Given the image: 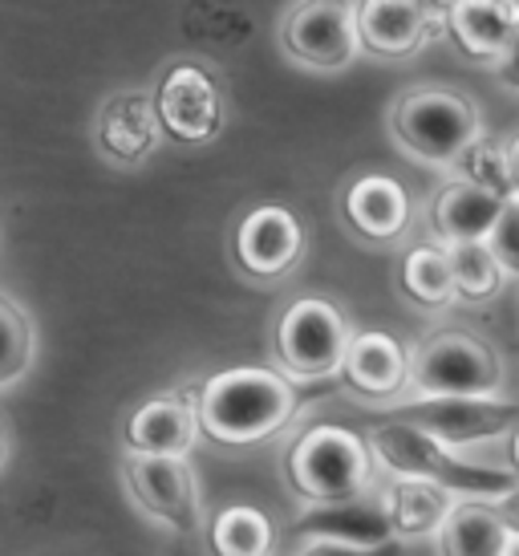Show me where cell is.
<instances>
[{"mask_svg": "<svg viewBox=\"0 0 519 556\" xmlns=\"http://www.w3.org/2000/svg\"><path fill=\"white\" fill-rule=\"evenodd\" d=\"M296 387L273 366H231L199 387V427L219 447H252L296 418Z\"/></svg>", "mask_w": 519, "mask_h": 556, "instance_id": "obj_1", "label": "cell"}, {"mask_svg": "<svg viewBox=\"0 0 519 556\" xmlns=\"http://www.w3.org/2000/svg\"><path fill=\"white\" fill-rule=\"evenodd\" d=\"M394 142L427 167H458V159L483 139L479 110L467 93L446 86H414L394 102Z\"/></svg>", "mask_w": 519, "mask_h": 556, "instance_id": "obj_2", "label": "cell"}, {"mask_svg": "<svg viewBox=\"0 0 519 556\" xmlns=\"http://www.w3.org/2000/svg\"><path fill=\"white\" fill-rule=\"evenodd\" d=\"M292 492L321 504V500H345V495L369 492L374 483V447L366 434L350 431L341 422H317L292 443L284 459Z\"/></svg>", "mask_w": 519, "mask_h": 556, "instance_id": "obj_3", "label": "cell"}, {"mask_svg": "<svg viewBox=\"0 0 519 556\" xmlns=\"http://www.w3.org/2000/svg\"><path fill=\"white\" fill-rule=\"evenodd\" d=\"M504 387V362L488 341L443 329L410 345V399H488Z\"/></svg>", "mask_w": 519, "mask_h": 556, "instance_id": "obj_4", "label": "cell"}, {"mask_svg": "<svg viewBox=\"0 0 519 556\" xmlns=\"http://www.w3.org/2000/svg\"><path fill=\"white\" fill-rule=\"evenodd\" d=\"M353 341L350 317L329 296H296L276 321V362L292 382L341 374Z\"/></svg>", "mask_w": 519, "mask_h": 556, "instance_id": "obj_5", "label": "cell"}, {"mask_svg": "<svg viewBox=\"0 0 519 556\" xmlns=\"http://www.w3.org/2000/svg\"><path fill=\"white\" fill-rule=\"evenodd\" d=\"M276 37L284 58L313 74H341L366 53L353 0H292Z\"/></svg>", "mask_w": 519, "mask_h": 556, "instance_id": "obj_6", "label": "cell"}, {"mask_svg": "<svg viewBox=\"0 0 519 556\" xmlns=\"http://www.w3.org/2000/svg\"><path fill=\"white\" fill-rule=\"evenodd\" d=\"M126 488L138 500V508L151 511L159 525L175 532L199 528V479L187 464V455H142L126 451Z\"/></svg>", "mask_w": 519, "mask_h": 556, "instance_id": "obj_7", "label": "cell"}, {"mask_svg": "<svg viewBox=\"0 0 519 556\" xmlns=\"http://www.w3.org/2000/svg\"><path fill=\"white\" fill-rule=\"evenodd\" d=\"M154 106H159V123L163 135L179 142H212L224 126V93L219 81L212 78V70L199 62H179L170 65L159 90H154Z\"/></svg>", "mask_w": 519, "mask_h": 556, "instance_id": "obj_8", "label": "cell"}, {"mask_svg": "<svg viewBox=\"0 0 519 556\" xmlns=\"http://www.w3.org/2000/svg\"><path fill=\"white\" fill-rule=\"evenodd\" d=\"M231 252L252 280L289 277L305 256V224L284 203H260L236 224Z\"/></svg>", "mask_w": 519, "mask_h": 556, "instance_id": "obj_9", "label": "cell"}, {"mask_svg": "<svg viewBox=\"0 0 519 556\" xmlns=\"http://www.w3.org/2000/svg\"><path fill=\"white\" fill-rule=\"evenodd\" d=\"M397 418L443 439L446 447L467 451L483 439L511 431L519 422V406L499 402V394H488V399H414L410 406L397 410Z\"/></svg>", "mask_w": 519, "mask_h": 556, "instance_id": "obj_10", "label": "cell"}, {"mask_svg": "<svg viewBox=\"0 0 519 556\" xmlns=\"http://www.w3.org/2000/svg\"><path fill=\"white\" fill-rule=\"evenodd\" d=\"M341 216L369 244H397L414 219V200L402 179L385 170H366L345 187Z\"/></svg>", "mask_w": 519, "mask_h": 556, "instance_id": "obj_11", "label": "cell"}, {"mask_svg": "<svg viewBox=\"0 0 519 556\" xmlns=\"http://www.w3.org/2000/svg\"><path fill=\"white\" fill-rule=\"evenodd\" d=\"M159 139H163V123H159L154 93H114L98 110V147L118 167H138L142 159H151Z\"/></svg>", "mask_w": 519, "mask_h": 556, "instance_id": "obj_12", "label": "cell"}, {"mask_svg": "<svg viewBox=\"0 0 519 556\" xmlns=\"http://www.w3.org/2000/svg\"><path fill=\"white\" fill-rule=\"evenodd\" d=\"M430 0H357V33L362 49L374 58H410L434 33Z\"/></svg>", "mask_w": 519, "mask_h": 556, "instance_id": "obj_13", "label": "cell"}, {"mask_svg": "<svg viewBox=\"0 0 519 556\" xmlns=\"http://www.w3.org/2000/svg\"><path fill=\"white\" fill-rule=\"evenodd\" d=\"M308 536H329V541H350V544H385L397 541L394 525H390V508L385 495H345V500H321L308 504V511L296 525V541Z\"/></svg>", "mask_w": 519, "mask_h": 556, "instance_id": "obj_14", "label": "cell"}, {"mask_svg": "<svg viewBox=\"0 0 519 556\" xmlns=\"http://www.w3.org/2000/svg\"><path fill=\"white\" fill-rule=\"evenodd\" d=\"M341 374L366 399H397L410 382V350L385 329H357Z\"/></svg>", "mask_w": 519, "mask_h": 556, "instance_id": "obj_15", "label": "cell"}, {"mask_svg": "<svg viewBox=\"0 0 519 556\" xmlns=\"http://www.w3.org/2000/svg\"><path fill=\"white\" fill-rule=\"evenodd\" d=\"M511 195L483 187L458 175L434 195V232L443 244H463V240H488L495 219L504 216V207Z\"/></svg>", "mask_w": 519, "mask_h": 556, "instance_id": "obj_16", "label": "cell"}, {"mask_svg": "<svg viewBox=\"0 0 519 556\" xmlns=\"http://www.w3.org/2000/svg\"><path fill=\"white\" fill-rule=\"evenodd\" d=\"M199 434V410L183 399H151L126 418V451L142 455H191Z\"/></svg>", "mask_w": 519, "mask_h": 556, "instance_id": "obj_17", "label": "cell"}, {"mask_svg": "<svg viewBox=\"0 0 519 556\" xmlns=\"http://www.w3.org/2000/svg\"><path fill=\"white\" fill-rule=\"evenodd\" d=\"M434 541H439V556H507L516 536L504 525L495 500L463 495L455 500V508L446 511Z\"/></svg>", "mask_w": 519, "mask_h": 556, "instance_id": "obj_18", "label": "cell"}, {"mask_svg": "<svg viewBox=\"0 0 519 556\" xmlns=\"http://www.w3.org/2000/svg\"><path fill=\"white\" fill-rule=\"evenodd\" d=\"M516 9L507 0H446V29L474 62L495 65L516 33Z\"/></svg>", "mask_w": 519, "mask_h": 556, "instance_id": "obj_19", "label": "cell"}, {"mask_svg": "<svg viewBox=\"0 0 519 556\" xmlns=\"http://www.w3.org/2000/svg\"><path fill=\"white\" fill-rule=\"evenodd\" d=\"M385 508H390V525H394L397 541H418V536H439L446 511L455 508V495L439 479L418 476H394L385 488Z\"/></svg>", "mask_w": 519, "mask_h": 556, "instance_id": "obj_20", "label": "cell"}, {"mask_svg": "<svg viewBox=\"0 0 519 556\" xmlns=\"http://www.w3.org/2000/svg\"><path fill=\"white\" fill-rule=\"evenodd\" d=\"M397 285L410 305L427 313L451 309L458 301L455 289V273H451V252L446 244H414L406 256H402V268H397Z\"/></svg>", "mask_w": 519, "mask_h": 556, "instance_id": "obj_21", "label": "cell"}, {"mask_svg": "<svg viewBox=\"0 0 519 556\" xmlns=\"http://www.w3.org/2000/svg\"><path fill=\"white\" fill-rule=\"evenodd\" d=\"M207 544H212V556H273L276 528L268 511L256 504H228L212 516Z\"/></svg>", "mask_w": 519, "mask_h": 556, "instance_id": "obj_22", "label": "cell"}, {"mask_svg": "<svg viewBox=\"0 0 519 556\" xmlns=\"http://www.w3.org/2000/svg\"><path fill=\"white\" fill-rule=\"evenodd\" d=\"M451 252V273H455V289L458 301H471V305H483L491 296H499L504 289V268L495 261L488 240H463V244H446Z\"/></svg>", "mask_w": 519, "mask_h": 556, "instance_id": "obj_23", "label": "cell"}, {"mask_svg": "<svg viewBox=\"0 0 519 556\" xmlns=\"http://www.w3.org/2000/svg\"><path fill=\"white\" fill-rule=\"evenodd\" d=\"M33 366V325L25 309L0 296V387L16 382Z\"/></svg>", "mask_w": 519, "mask_h": 556, "instance_id": "obj_24", "label": "cell"}, {"mask_svg": "<svg viewBox=\"0 0 519 556\" xmlns=\"http://www.w3.org/2000/svg\"><path fill=\"white\" fill-rule=\"evenodd\" d=\"M495 261L504 268L507 280H519V195H511L504 207V216L495 219V228L488 236Z\"/></svg>", "mask_w": 519, "mask_h": 556, "instance_id": "obj_25", "label": "cell"}, {"mask_svg": "<svg viewBox=\"0 0 519 556\" xmlns=\"http://www.w3.org/2000/svg\"><path fill=\"white\" fill-rule=\"evenodd\" d=\"M292 556H402V541L350 544V541H329V536H308V541H296V553Z\"/></svg>", "mask_w": 519, "mask_h": 556, "instance_id": "obj_26", "label": "cell"}, {"mask_svg": "<svg viewBox=\"0 0 519 556\" xmlns=\"http://www.w3.org/2000/svg\"><path fill=\"white\" fill-rule=\"evenodd\" d=\"M495 78H499L504 90L519 93V21H516V33H511L507 49L499 53V62H495Z\"/></svg>", "mask_w": 519, "mask_h": 556, "instance_id": "obj_27", "label": "cell"}, {"mask_svg": "<svg viewBox=\"0 0 519 556\" xmlns=\"http://www.w3.org/2000/svg\"><path fill=\"white\" fill-rule=\"evenodd\" d=\"M495 508H499V516H504V525L511 528V536L519 541V479L504 495H495Z\"/></svg>", "mask_w": 519, "mask_h": 556, "instance_id": "obj_28", "label": "cell"}, {"mask_svg": "<svg viewBox=\"0 0 519 556\" xmlns=\"http://www.w3.org/2000/svg\"><path fill=\"white\" fill-rule=\"evenodd\" d=\"M507 159V184H511V195H519V135L504 147Z\"/></svg>", "mask_w": 519, "mask_h": 556, "instance_id": "obj_29", "label": "cell"}, {"mask_svg": "<svg viewBox=\"0 0 519 556\" xmlns=\"http://www.w3.org/2000/svg\"><path fill=\"white\" fill-rule=\"evenodd\" d=\"M507 447H511V467H516V476H519V422L511 427V439H507Z\"/></svg>", "mask_w": 519, "mask_h": 556, "instance_id": "obj_30", "label": "cell"}, {"mask_svg": "<svg viewBox=\"0 0 519 556\" xmlns=\"http://www.w3.org/2000/svg\"><path fill=\"white\" fill-rule=\"evenodd\" d=\"M507 556H519V541H511V553H507Z\"/></svg>", "mask_w": 519, "mask_h": 556, "instance_id": "obj_31", "label": "cell"}, {"mask_svg": "<svg viewBox=\"0 0 519 556\" xmlns=\"http://www.w3.org/2000/svg\"><path fill=\"white\" fill-rule=\"evenodd\" d=\"M507 4H511V9H516V16H519V0H507Z\"/></svg>", "mask_w": 519, "mask_h": 556, "instance_id": "obj_32", "label": "cell"}, {"mask_svg": "<svg viewBox=\"0 0 519 556\" xmlns=\"http://www.w3.org/2000/svg\"><path fill=\"white\" fill-rule=\"evenodd\" d=\"M0 459H4V434H0Z\"/></svg>", "mask_w": 519, "mask_h": 556, "instance_id": "obj_33", "label": "cell"}]
</instances>
